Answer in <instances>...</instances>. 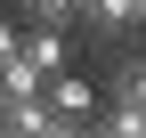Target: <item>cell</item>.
<instances>
[{
    "label": "cell",
    "mask_w": 146,
    "mask_h": 138,
    "mask_svg": "<svg viewBox=\"0 0 146 138\" xmlns=\"http://www.w3.org/2000/svg\"><path fill=\"white\" fill-rule=\"evenodd\" d=\"M41 106H49V122H65V130H89V122L106 114V90L81 73V65H73V73H49V81H41Z\"/></svg>",
    "instance_id": "cell-1"
},
{
    "label": "cell",
    "mask_w": 146,
    "mask_h": 138,
    "mask_svg": "<svg viewBox=\"0 0 146 138\" xmlns=\"http://www.w3.org/2000/svg\"><path fill=\"white\" fill-rule=\"evenodd\" d=\"M98 90H106V114H146V57L130 41L106 57V81H98Z\"/></svg>",
    "instance_id": "cell-2"
},
{
    "label": "cell",
    "mask_w": 146,
    "mask_h": 138,
    "mask_svg": "<svg viewBox=\"0 0 146 138\" xmlns=\"http://www.w3.org/2000/svg\"><path fill=\"white\" fill-rule=\"evenodd\" d=\"M73 33L122 49V33H138V16H130V0H73Z\"/></svg>",
    "instance_id": "cell-3"
},
{
    "label": "cell",
    "mask_w": 146,
    "mask_h": 138,
    "mask_svg": "<svg viewBox=\"0 0 146 138\" xmlns=\"http://www.w3.org/2000/svg\"><path fill=\"white\" fill-rule=\"evenodd\" d=\"M16 57L33 65V73H73V25H25V49H16Z\"/></svg>",
    "instance_id": "cell-4"
},
{
    "label": "cell",
    "mask_w": 146,
    "mask_h": 138,
    "mask_svg": "<svg viewBox=\"0 0 146 138\" xmlns=\"http://www.w3.org/2000/svg\"><path fill=\"white\" fill-rule=\"evenodd\" d=\"M0 106H41V73H33L25 57H16V65H0Z\"/></svg>",
    "instance_id": "cell-5"
},
{
    "label": "cell",
    "mask_w": 146,
    "mask_h": 138,
    "mask_svg": "<svg viewBox=\"0 0 146 138\" xmlns=\"http://www.w3.org/2000/svg\"><path fill=\"white\" fill-rule=\"evenodd\" d=\"M16 25H73V0H8Z\"/></svg>",
    "instance_id": "cell-6"
},
{
    "label": "cell",
    "mask_w": 146,
    "mask_h": 138,
    "mask_svg": "<svg viewBox=\"0 0 146 138\" xmlns=\"http://www.w3.org/2000/svg\"><path fill=\"white\" fill-rule=\"evenodd\" d=\"M16 49H25V25H16V8H0V65H16Z\"/></svg>",
    "instance_id": "cell-7"
},
{
    "label": "cell",
    "mask_w": 146,
    "mask_h": 138,
    "mask_svg": "<svg viewBox=\"0 0 146 138\" xmlns=\"http://www.w3.org/2000/svg\"><path fill=\"white\" fill-rule=\"evenodd\" d=\"M106 138H146V114H98Z\"/></svg>",
    "instance_id": "cell-8"
},
{
    "label": "cell",
    "mask_w": 146,
    "mask_h": 138,
    "mask_svg": "<svg viewBox=\"0 0 146 138\" xmlns=\"http://www.w3.org/2000/svg\"><path fill=\"white\" fill-rule=\"evenodd\" d=\"M73 138H106V122H89V130H73Z\"/></svg>",
    "instance_id": "cell-9"
},
{
    "label": "cell",
    "mask_w": 146,
    "mask_h": 138,
    "mask_svg": "<svg viewBox=\"0 0 146 138\" xmlns=\"http://www.w3.org/2000/svg\"><path fill=\"white\" fill-rule=\"evenodd\" d=\"M130 16H138V25H146V0H130Z\"/></svg>",
    "instance_id": "cell-10"
}]
</instances>
